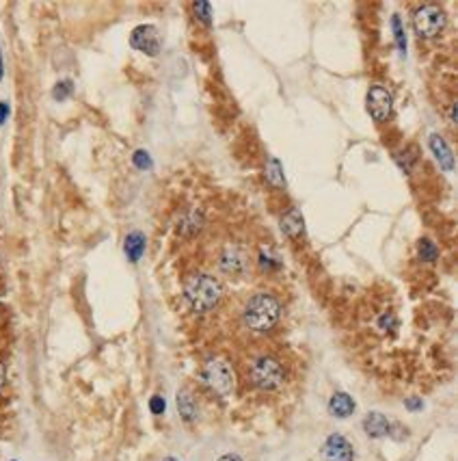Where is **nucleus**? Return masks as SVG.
I'll return each mask as SVG.
<instances>
[{"label": "nucleus", "instance_id": "16", "mask_svg": "<svg viewBox=\"0 0 458 461\" xmlns=\"http://www.w3.org/2000/svg\"><path fill=\"white\" fill-rule=\"evenodd\" d=\"M266 180L275 189H286V175H284V165H281L279 158L271 156L266 163Z\"/></svg>", "mask_w": 458, "mask_h": 461}, {"label": "nucleus", "instance_id": "26", "mask_svg": "<svg viewBox=\"0 0 458 461\" xmlns=\"http://www.w3.org/2000/svg\"><path fill=\"white\" fill-rule=\"evenodd\" d=\"M219 461H244V459L240 455H236V453H229V455H223Z\"/></svg>", "mask_w": 458, "mask_h": 461}, {"label": "nucleus", "instance_id": "7", "mask_svg": "<svg viewBox=\"0 0 458 461\" xmlns=\"http://www.w3.org/2000/svg\"><path fill=\"white\" fill-rule=\"evenodd\" d=\"M130 46L138 52H143L147 57H158L163 50V42H161V33L154 24H138L132 33H130Z\"/></svg>", "mask_w": 458, "mask_h": 461}, {"label": "nucleus", "instance_id": "25", "mask_svg": "<svg viewBox=\"0 0 458 461\" xmlns=\"http://www.w3.org/2000/svg\"><path fill=\"white\" fill-rule=\"evenodd\" d=\"M404 405H407L411 412H417V410H421V407H424V403H421L419 399H409Z\"/></svg>", "mask_w": 458, "mask_h": 461}, {"label": "nucleus", "instance_id": "22", "mask_svg": "<svg viewBox=\"0 0 458 461\" xmlns=\"http://www.w3.org/2000/svg\"><path fill=\"white\" fill-rule=\"evenodd\" d=\"M259 262H262V269H264V271H277V269H281V262H279L277 258L268 256L266 252H262Z\"/></svg>", "mask_w": 458, "mask_h": 461}, {"label": "nucleus", "instance_id": "24", "mask_svg": "<svg viewBox=\"0 0 458 461\" xmlns=\"http://www.w3.org/2000/svg\"><path fill=\"white\" fill-rule=\"evenodd\" d=\"M9 113H11V106H9V102H0V126L9 119Z\"/></svg>", "mask_w": 458, "mask_h": 461}, {"label": "nucleus", "instance_id": "23", "mask_svg": "<svg viewBox=\"0 0 458 461\" xmlns=\"http://www.w3.org/2000/svg\"><path fill=\"white\" fill-rule=\"evenodd\" d=\"M149 410H152V414H156V416L165 414V410H167V403H165V399H163L161 394L152 397V399H149Z\"/></svg>", "mask_w": 458, "mask_h": 461}, {"label": "nucleus", "instance_id": "1", "mask_svg": "<svg viewBox=\"0 0 458 461\" xmlns=\"http://www.w3.org/2000/svg\"><path fill=\"white\" fill-rule=\"evenodd\" d=\"M184 297L192 312H210L214 310L223 297L221 281L210 273H192L184 284Z\"/></svg>", "mask_w": 458, "mask_h": 461}, {"label": "nucleus", "instance_id": "29", "mask_svg": "<svg viewBox=\"0 0 458 461\" xmlns=\"http://www.w3.org/2000/svg\"><path fill=\"white\" fill-rule=\"evenodd\" d=\"M456 119H458V106L452 104V121H456Z\"/></svg>", "mask_w": 458, "mask_h": 461}, {"label": "nucleus", "instance_id": "6", "mask_svg": "<svg viewBox=\"0 0 458 461\" xmlns=\"http://www.w3.org/2000/svg\"><path fill=\"white\" fill-rule=\"evenodd\" d=\"M367 113L374 121L383 123L394 115V96L383 85H372L367 89Z\"/></svg>", "mask_w": 458, "mask_h": 461}, {"label": "nucleus", "instance_id": "14", "mask_svg": "<svg viewBox=\"0 0 458 461\" xmlns=\"http://www.w3.org/2000/svg\"><path fill=\"white\" fill-rule=\"evenodd\" d=\"M355 407H357L355 401H352V397L346 394V392H336L329 401V412H331V416H336V418L352 416L355 414Z\"/></svg>", "mask_w": 458, "mask_h": 461}, {"label": "nucleus", "instance_id": "9", "mask_svg": "<svg viewBox=\"0 0 458 461\" xmlns=\"http://www.w3.org/2000/svg\"><path fill=\"white\" fill-rule=\"evenodd\" d=\"M221 269L234 275H242L249 269V256L242 247H227L221 254Z\"/></svg>", "mask_w": 458, "mask_h": 461}, {"label": "nucleus", "instance_id": "2", "mask_svg": "<svg viewBox=\"0 0 458 461\" xmlns=\"http://www.w3.org/2000/svg\"><path fill=\"white\" fill-rule=\"evenodd\" d=\"M281 316V304L268 293L253 295L242 310L244 325L253 331H268L277 325Z\"/></svg>", "mask_w": 458, "mask_h": 461}, {"label": "nucleus", "instance_id": "30", "mask_svg": "<svg viewBox=\"0 0 458 461\" xmlns=\"http://www.w3.org/2000/svg\"><path fill=\"white\" fill-rule=\"evenodd\" d=\"M163 461H178V459H175V457H167V459H163Z\"/></svg>", "mask_w": 458, "mask_h": 461}, {"label": "nucleus", "instance_id": "8", "mask_svg": "<svg viewBox=\"0 0 458 461\" xmlns=\"http://www.w3.org/2000/svg\"><path fill=\"white\" fill-rule=\"evenodd\" d=\"M322 459L324 461H352L355 459V451H352V444L344 435L333 433L327 437L322 446Z\"/></svg>", "mask_w": 458, "mask_h": 461}, {"label": "nucleus", "instance_id": "5", "mask_svg": "<svg viewBox=\"0 0 458 461\" xmlns=\"http://www.w3.org/2000/svg\"><path fill=\"white\" fill-rule=\"evenodd\" d=\"M446 22H448L446 11L437 5H424L413 13V28L424 40L437 37L446 28Z\"/></svg>", "mask_w": 458, "mask_h": 461}, {"label": "nucleus", "instance_id": "11", "mask_svg": "<svg viewBox=\"0 0 458 461\" xmlns=\"http://www.w3.org/2000/svg\"><path fill=\"white\" fill-rule=\"evenodd\" d=\"M281 232H284L288 238H298L305 234V219H303V212L298 208H292L290 212H286L284 217H281Z\"/></svg>", "mask_w": 458, "mask_h": 461}, {"label": "nucleus", "instance_id": "27", "mask_svg": "<svg viewBox=\"0 0 458 461\" xmlns=\"http://www.w3.org/2000/svg\"><path fill=\"white\" fill-rule=\"evenodd\" d=\"M5 78V61H3V48H0V82Z\"/></svg>", "mask_w": 458, "mask_h": 461}, {"label": "nucleus", "instance_id": "28", "mask_svg": "<svg viewBox=\"0 0 458 461\" xmlns=\"http://www.w3.org/2000/svg\"><path fill=\"white\" fill-rule=\"evenodd\" d=\"M5 375H7V372H5V364L0 362V390H3V385H5Z\"/></svg>", "mask_w": 458, "mask_h": 461}, {"label": "nucleus", "instance_id": "19", "mask_svg": "<svg viewBox=\"0 0 458 461\" xmlns=\"http://www.w3.org/2000/svg\"><path fill=\"white\" fill-rule=\"evenodd\" d=\"M74 94V82L72 80H59L55 87H52V98L57 102H65L67 98H72Z\"/></svg>", "mask_w": 458, "mask_h": 461}, {"label": "nucleus", "instance_id": "3", "mask_svg": "<svg viewBox=\"0 0 458 461\" xmlns=\"http://www.w3.org/2000/svg\"><path fill=\"white\" fill-rule=\"evenodd\" d=\"M201 379L210 392H214L217 397H229L234 392V370L221 358H212L205 362Z\"/></svg>", "mask_w": 458, "mask_h": 461}, {"label": "nucleus", "instance_id": "13", "mask_svg": "<svg viewBox=\"0 0 458 461\" xmlns=\"http://www.w3.org/2000/svg\"><path fill=\"white\" fill-rule=\"evenodd\" d=\"M145 247H147V238L143 232H138V229H134V232H130L126 236V241H123V254H126V258L136 264L140 258H143L145 254Z\"/></svg>", "mask_w": 458, "mask_h": 461}, {"label": "nucleus", "instance_id": "10", "mask_svg": "<svg viewBox=\"0 0 458 461\" xmlns=\"http://www.w3.org/2000/svg\"><path fill=\"white\" fill-rule=\"evenodd\" d=\"M428 146H430V152L437 158L439 167H441L443 171H454V154H452L450 146L446 143V139L441 134H430Z\"/></svg>", "mask_w": 458, "mask_h": 461}, {"label": "nucleus", "instance_id": "15", "mask_svg": "<svg viewBox=\"0 0 458 461\" xmlns=\"http://www.w3.org/2000/svg\"><path fill=\"white\" fill-rule=\"evenodd\" d=\"M178 412L186 422H192L197 418V403H195V399H192V394L188 392V390L178 392Z\"/></svg>", "mask_w": 458, "mask_h": 461}, {"label": "nucleus", "instance_id": "21", "mask_svg": "<svg viewBox=\"0 0 458 461\" xmlns=\"http://www.w3.org/2000/svg\"><path fill=\"white\" fill-rule=\"evenodd\" d=\"M132 163H134V167L140 169V171H147V169L154 167L152 156H149V152H145V150H136V152L132 154Z\"/></svg>", "mask_w": 458, "mask_h": 461}, {"label": "nucleus", "instance_id": "17", "mask_svg": "<svg viewBox=\"0 0 458 461\" xmlns=\"http://www.w3.org/2000/svg\"><path fill=\"white\" fill-rule=\"evenodd\" d=\"M417 258H419L421 262H434V260L439 258L437 245H434L430 238H421V241L417 243Z\"/></svg>", "mask_w": 458, "mask_h": 461}, {"label": "nucleus", "instance_id": "4", "mask_svg": "<svg viewBox=\"0 0 458 461\" xmlns=\"http://www.w3.org/2000/svg\"><path fill=\"white\" fill-rule=\"evenodd\" d=\"M251 381L264 392H275L286 381V370L275 358L262 356L251 364Z\"/></svg>", "mask_w": 458, "mask_h": 461}, {"label": "nucleus", "instance_id": "20", "mask_svg": "<svg viewBox=\"0 0 458 461\" xmlns=\"http://www.w3.org/2000/svg\"><path fill=\"white\" fill-rule=\"evenodd\" d=\"M192 11H195V17L199 22H203L205 26H212V5L210 3H195L192 5Z\"/></svg>", "mask_w": 458, "mask_h": 461}, {"label": "nucleus", "instance_id": "12", "mask_svg": "<svg viewBox=\"0 0 458 461\" xmlns=\"http://www.w3.org/2000/svg\"><path fill=\"white\" fill-rule=\"evenodd\" d=\"M363 431H365L369 437H374V440L385 437V435H392V422L387 420L383 414L372 412V414H367V416L363 418Z\"/></svg>", "mask_w": 458, "mask_h": 461}, {"label": "nucleus", "instance_id": "18", "mask_svg": "<svg viewBox=\"0 0 458 461\" xmlns=\"http://www.w3.org/2000/svg\"><path fill=\"white\" fill-rule=\"evenodd\" d=\"M392 28H394V40L400 50V55H407V33H404V24L400 15H392Z\"/></svg>", "mask_w": 458, "mask_h": 461}]
</instances>
